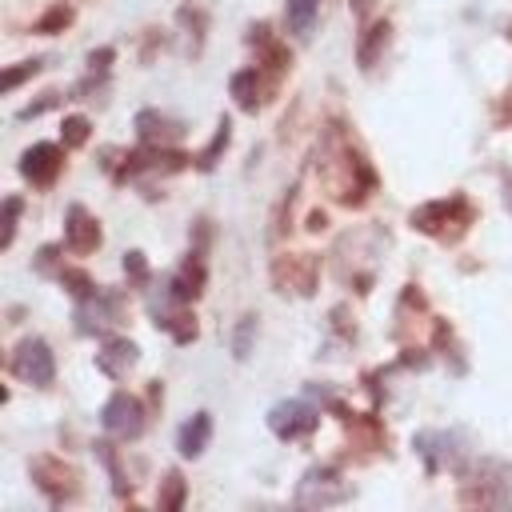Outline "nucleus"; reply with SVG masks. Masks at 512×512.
Masks as SVG:
<instances>
[{
  "label": "nucleus",
  "instance_id": "0eeeda50",
  "mask_svg": "<svg viewBox=\"0 0 512 512\" xmlns=\"http://www.w3.org/2000/svg\"><path fill=\"white\" fill-rule=\"evenodd\" d=\"M412 448L424 456V468H428V472H440V468H456V464H460V456H464V436H460V432L424 428V432H416Z\"/></svg>",
  "mask_w": 512,
  "mask_h": 512
},
{
  "label": "nucleus",
  "instance_id": "423d86ee",
  "mask_svg": "<svg viewBox=\"0 0 512 512\" xmlns=\"http://www.w3.org/2000/svg\"><path fill=\"white\" fill-rule=\"evenodd\" d=\"M100 424L116 440H136L144 432V404L136 396H128V392H112L108 404L100 408Z\"/></svg>",
  "mask_w": 512,
  "mask_h": 512
},
{
  "label": "nucleus",
  "instance_id": "2eb2a0df",
  "mask_svg": "<svg viewBox=\"0 0 512 512\" xmlns=\"http://www.w3.org/2000/svg\"><path fill=\"white\" fill-rule=\"evenodd\" d=\"M208 440H212V416H208V412H196V416L184 420L180 432H176L180 456H200V452L208 448Z\"/></svg>",
  "mask_w": 512,
  "mask_h": 512
},
{
  "label": "nucleus",
  "instance_id": "f03ea898",
  "mask_svg": "<svg viewBox=\"0 0 512 512\" xmlns=\"http://www.w3.org/2000/svg\"><path fill=\"white\" fill-rule=\"evenodd\" d=\"M472 220H476V208H472V200H468L464 192L428 200V204H420V208L408 212V224H412L416 232L440 240V244H456V240L472 228Z\"/></svg>",
  "mask_w": 512,
  "mask_h": 512
},
{
  "label": "nucleus",
  "instance_id": "6e6552de",
  "mask_svg": "<svg viewBox=\"0 0 512 512\" xmlns=\"http://www.w3.org/2000/svg\"><path fill=\"white\" fill-rule=\"evenodd\" d=\"M316 424H320V412H316L308 400H280V404L268 408V428H272L280 440H300V436H308Z\"/></svg>",
  "mask_w": 512,
  "mask_h": 512
},
{
  "label": "nucleus",
  "instance_id": "5701e85b",
  "mask_svg": "<svg viewBox=\"0 0 512 512\" xmlns=\"http://www.w3.org/2000/svg\"><path fill=\"white\" fill-rule=\"evenodd\" d=\"M180 504H184V476H180V472H168V476H164V492H160V508L176 512Z\"/></svg>",
  "mask_w": 512,
  "mask_h": 512
},
{
  "label": "nucleus",
  "instance_id": "1a4fd4ad",
  "mask_svg": "<svg viewBox=\"0 0 512 512\" xmlns=\"http://www.w3.org/2000/svg\"><path fill=\"white\" fill-rule=\"evenodd\" d=\"M316 268H320V260L308 256V252L276 256V264H272V280L280 284V292L292 288L296 296H312V288H316Z\"/></svg>",
  "mask_w": 512,
  "mask_h": 512
},
{
  "label": "nucleus",
  "instance_id": "f257e3e1",
  "mask_svg": "<svg viewBox=\"0 0 512 512\" xmlns=\"http://www.w3.org/2000/svg\"><path fill=\"white\" fill-rule=\"evenodd\" d=\"M320 180H324V188L332 192V200H340V204H348V208H360V204L372 196V188H376L372 164L364 160V152L352 144V136H348L340 124H332V128L324 132Z\"/></svg>",
  "mask_w": 512,
  "mask_h": 512
},
{
  "label": "nucleus",
  "instance_id": "412c9836",
  "mask_svg": "<svg viewBox=\"0 0 512 512\" xmlns=\"http://www.w3.org/2000/svg\"><path fill=\"white\" fill-rule=\"evenodd\" d=\"M252 336H256V316L248 312V316H240V324L232 328V356H236V360H244V356L252 352Z\"/></svg>",
  "mask_w": 512,
  "mask_h": 512
},
{
  "label": "nucleus",
  "instance_id": "9d476101",
  "mask_svg": "<svg viewBox=\"0 0 512 512\" xmlns=\"http://www.w3.org/2000/svg\"><path fill=\"white\" fill-rule=\"evenodd\" d=\"M64 168V148L60 144H32L20 156V172L24 180H32V188H48Z\"/></svg>",
  "mask_w": 512,
  "mask_h": 512
},
{
  "label": "nucleus",
  "instance_id": "bb28decb",
  "mask_svg": "<svg viewBox=\"0 0 512 512\" xmlns=\"http://www.w3.org/2000/svg\"><path fill=\"white\" fill-rule=\"evenodd\" d=\"M124 272L132 276V284H144V280H148V264H144V252H128V256H124Z\"/></svg>",
  "mask_w": 512,
  "mask_h": 512
},
{
  "label": "nucleus",
  "instance_id": "c85d7f7f",
  "mask_svg": "<svg viewBox=\"0 0 512 512\" xmlns=\"http://www.w3.org/2000/svg\"><path fill=\"white\" fill-rule=\"evenodd\" d=\"M352 4V16L356 20H368V12H372V0H348Z\"/></svg>",
  "mask_w": 512,
  "mask_h": 512
},
{
  "label": "nucleus",
  "instance_id": "a211bd4d",
  "mask_svg": "<svg viewBox=\"0 0 512 512\" xmlns=\"http://www.w3.org/2000/svg\"><path fill=\"white\" fill-rule=\"evenodd\" d=\"M316 4H320V0H288V4H284L288 28H292V32H308L312 20H316Z\"/></svg>",
  "mask_w": 512,
  "mask_h": 512
},
{
  "label": "nucleus",
  "instance_id": "6ab92c4d",
  "mask_svg": "<svg viewBox=\"0 0 512 512\" xmlns=\"http://www.w3.org/2000/svg\"><path fill=\"white\" fill-rule=\"evenodd\" d=\"M228 140H232V120L224 116L220 124H216V136H212V144L200 152V168L208 172V168H216V160H220V152L228 148Z\"/></svg>",
  "mask_w": 512,
  "mask_h": 512
},
{
  "label": "nucleus",
  "instance_id": "393cba45",
  "mask_svg": "<svg viewBox=\"0 0 512 512\" xmlns=\"http://www.w3.org/2000/svg\"><path fill=\"white\" fill-rule=\"evenodd\" d=\"M16 220H20V196H8V200H4V236H0L4 248H8L12 236H16Z\"/></svg>",
  "mask_w": 512,
  "mask_h": 512
},
{
  "label": "nucleus",
  "instance_id": "4be33fe9",
  "mask_svg": "<svg viewBox=\"0 0 512 512\" xmlns=\"http://www.w3.org/2000/svg\"><path fill=\"white\" fill-rule=\"evenodd\" d=\"M68 20H72V8H68V4H56V8H48L32 28H36V32H44V36H52V32H60Z\"/></svg>",
  "mask_w": 512,
  "mask_h": 512
},
{
  "label": "nucleus",
  "instance_id": "7ed1b4c3",
  "mask_svg": "<svg viewBox=\"0 0 512 512\" xmlns=\"http://www.w3.org/2000/svg\"><path fill=\"white\" fill-rule=\"evenodd\" d=\"M8 368H12V376H16V380H24V384H32V388H48V384L56 380L52 348H48L40 336L20 340V344H16V352H12V360H8Z\"/></svg>",
  "mask_w": 512,
  "mask_h": 512
},
{
  "label": "nucleus",
  "instance_id": "f8f14e48",
  "mask_svg": "<svg viewBox=\"0 0 512 512\" xmlns=\"http://www.w3.org/2000/svg\"><path fill=\"white\" fill-rule=\"evenodd\" d=\"M64 248L76 252V256H88V252L100 248V224H96L80 204H72V208L64 212Z\"/></svg>",
  "mask_w": 512,
  "mask_h": 512
},
{
  "label": "nucleus",
  "instance_id": "dca6fc26",
  "mask_svg": "<svg viewBox=\"0 0 512 512\" xmlns=\"http://www.w3.org/2000/svg\"><path fill=\"white\" fill-rule=\"evenodd\" d=\"M228 88H232V96H236V104H240L244 112H256V108L264 104V96H260V68H256V64H252V68H240Z\"/></svg>",
  "mask_w": 512,
  "mask_h": 512
},
{
  "label": "nucleus",
  "instance_id": "39448f33",
  "mask_svg": "<svg viewBox=\"0 0 512 512\" xmlns=\"http://www.w3.org/2000/svg\"><path fill=\"white\" fill-rule=\"evenodd\" d=\"M348 496H352V488L332 468H308L304 480L296 484V504L300 508H328V504H344Z\"/></svg>",
  "mask_w": 512,
  "mask_h": 512
},
{
  "label": "nucleus",
  "instance_id": "f3484780",
  "mask_svg": "<svg viewBox=\"0 0 512 512\" xmlns=\"http://www.w3.org/2000/svg\"><path fill=\"white\" fill-rule=\"evenodd\" d=\"M388 32H392V24H388V20H376L372 28H364V40H360V48H356V60H360V68H364V72H372V68H376V56L384 52Z\"/></svg>",
  "mask_w": 512,
  "mask_h": 512
},
{
  "label": "nucleus",
  "instance_id": "4468645a",
  "mask_svg": "<svg viewBox=\"0 0 512 512\" xmlns=\"http://www.w3.org/2000/svg\"><path fill=\"white\" fill-rule=\"evenodd\" d=\"M136 360H140V348H136L132 340H108V344L96 352V368H100L104 376H112V380H124V376L136 368Z\"/></svg>",
  "mask_w": 512,
  "mask_h": 512
},
{
  "label": "nucleus",
  "instance_id": "20e7f679",
  "mask_svg": "<svg viewBox=\"0 0 512 512\" xmlns=\"http://www.w3.org/2000/svg\"><path fill=\"white\" fill-rule=\"evenodd\" d=\"M32 480L36 488L52 500V504H64V500H76L80 496V472L56 456H36L32 460Z\"/></svg>",
  "mask_w": 512,
  "mask_h": 512
},
{
  "label": "nucleus",
  "instance_id": "ddd939ff",
  "mask_svg": "<svg viewBox=\"0 0 512 512\" xmlns=\"http://www.w3.org/2000/svg\"><path fill=\"white\" fill-rule=\"evenodd\" d=\"M136 132H140V140L148 148H168V144H176L184 136V124L164 116V112H156V108H144V112H136Z\"/></svg>",
  "mask_w": 512,
  "mask_h": 512
},
{
  "label": "nucleus",
  "instance_id": "aec40b11",
  "mask_svg": "<svg viewBox=\"0 0 512 512\" xmlns=\"http://www.w3.org/2000/svg\"><path fill=\"white\" fill-rule=\"evenodd\" d=\"M96 456L104 460V468H108V476H112V488H116L120 496H128V476H124V468H120V460H116V448H112L108 440H100V444H96Z\"/></svg>",
  "mask_w": 512,
  "mask_h": 512
},
{
  "label": "nucleus",
  "instance_id": "cd10ccee",
  "mask_svg": "<svg viewBox=\"0 0 512 512\" xmlns=\"http://www.w3.org/2000/svg\"><path fill=\"white\" fill-rule=\"evenodd\" d=\"M112 56H116L112 48H100V52H92V56H88V72H92V76H104V72H108V64H112Z\"/></svg>",
  "mask_w": 512,
  "mask_h": 512
},
{
  "label": "nucleus",
  "instance_id": "b1692460",
  "mask_svg": "<svg viewBox=\"0 0 512 512\" xmlns=\"http://www.w3.org/2000/svg\"><path fill=\"white\" fill-rule=\"evenodd\" d=\"M88 140V120L84 116H68L64 120V148H80Z\"/></svg>",
  "mask_w": 512,
  "mask_h": 512
},
{
  "label": "nucleus",
  "instance_id": "9b49d317",
  "mask_svg": "<svg viewBox=\"0 0 512 512\" xmlns=\"http://www.w3.org/2000/svg\"><path fill=\"white\" fill-rule=\"evenodd\" d=\"M116 320H120V300H116V292L96 288L92 296H80V304H76V328H80V332H104V328L116 324Z\"/></svg>",
  "mask_w": 512,
  "mask_h": 512
},
{
  "label": "nucleus",
  "instance_id": "a878e982",
  "mask_svg": "<svg viewBox=\"0 0 512 512\" xmlns=\"http://www.w3.org/2000/svg\"><path fill=\"white\" fill-rule=\"evenodd\" d=\"M40 68H44V60H24L20 68H8V72H4V88L12 92V88H16L20 80H28V76H36Z\"/></svg>",
  "mask_w": 512,
  "mask_h": 512
}]
</instances>
